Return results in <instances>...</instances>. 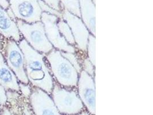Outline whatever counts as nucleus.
<instances>
[{"mask_svg":"<svg viewBox=\"0 0 153 115\" xmlns=\"http://www.w3.org/2000/svg\"><path fill=\"white\" fill-rule=\"evenodd\" d=\"M18 44L24 55L25 70L29 82L51 94L54 81L45 62V56L34 50L24 39Z\"/></svg>","mask_w":153,"mask_h":115,"instance_id":"1","label":"nucleus"},{"mask_svg":"<svg viewBox=\"0 0 153 115\" xmlns=\"http://www.w3.org/2000/svg\"><path fill=\"white\" fill-rule=\"evenodd\" d=\"M45 58L57 83L63 87L72 89L77 85L79 73L70 62L63 57L60 51L53 49Z\"/></svg>","mask_w":153,"mask_h":115,"instance_id":"2","label":"nucleus"},{"mask_svg":"<svg viewBox=\"0 0 153 115\" xmlns=\"http://www.w3.org/2000/svg\"><path fill=\"white\" fill-rule=\"evenodd\" d=\"M16 23L21 36L34 50L42 54H47L53 49L46 36L44 24L41 21L29 24L17 20Z\"/></svg>","mask_w":153,"mask_h":115,"instance_id":"3","label":"nucleus"},{"mask_svg":"<svg viewBox=\"0 0 153 115\" xmlns=\"http://www.w3.org/2000/svg\"><path fill=\"white\" fill-rule=\"evenodd\" d=\"M51 94L52 100L62 115H76L84 110V105L74 89L63 87L54 82Z\"/></svg>","mask_w":153,"mask_h":115,"instance_id":"4","label":"nucleus"},{"mask_svg":"<svg viewBox=\"0 0 153 115\" xmlns=\"http://www.w3.org/2000/svg\"><path fill=\"white\" fill-rule=\"evenodd\" d=\"M7 66L14 72L19 82L29 84L25 70L24 55L17 42L4 38L3 48L1 51Z\"/></svg>","mask_w":153,"mask_h":115,"instance_id":"5","label":"nucleus"},{"mask_svg":"<svg viewBox=\"0 0 153 115\" xmlns=\"http://www.w3.org/2000/svg\"><path fill=\"white\" fill-rule=\"evenodd\" d=\"M59 19L60 18L55 15L42 12L41 22L44 24L46 36L49 42L56 50L75 54V47L68 44L59 32L57 26Z\"/></svg>","mask_w":153,"mask_h":115,"instance_id":"6","label":"nucleus"},{"mask_svg":"<svg viewBox=\"0 0 153 115\" xmlns=\"http://www.w3.org/2000/svg\"><path fill=\"white\" fill-rule=\"evenodd\" d=\"M17 20L29 24L41 21L42 10L38 0H8Z\"/></svg>","mask_w":153,"mask_h":115,"instance_id":"7","label":"nucleus"},{"mask_svg":"<svg viewBox=\"0 0 153 115\" xmlns=\"http://www.w3.org/2000/svg\"><path fill=\"white\" fill-rule=\"evenodd\" d=\"M78 78V94L84 107L91 115H95L96 89L93 77L82 70Z\"/></svg>","mask_w":153,"mask_h":115,"instance_id":"8","label":"nucleus"},{"mask_svg":"<svg viewBox=\"0 0 153 115\" xmlns=\"http://www.w3.org/2000/svg\"><path fill=\"white\" fill-rule=\"evenodd\" d=\"M29 101L35 115H62L48 93L32 86Z\"/></svg>","mask_w":153,"mask_h":115,"instance_id":"9","label":"nucleus"},{"mask_svg":"<svg viewBox=\"0 0 153 115\" xmlns=\"http://www.w3.org/2000/svg\"><path fill=\"white\" fill-rule=\"evenodd\" d=\"M62 19L69 25L77 49L86 53L90 34L81 18L64 9L62 12Z\"/></svg>","mask_w":153,"mask_h":115,"instance_id":"10","label":"nucleus"},{"mask_svg":"<svg viewBox=\"0 0 153 115\" xmlns=\"http://www.w3.org/2000/svg\"><path fill=\"white\" fill-rule=\"evenodd\" d=\"M0 35L5 39H12L19 43L22 38L16 21L7 14V9L0 6Z\"/></svg>","mask_w":153,"mask_h":115,"instance_id":"11","label":"nucleus"},{"mask_svg":"<svg viewBox=\"0 0 153 115\" xmlns=\"http://www.w3.org/2000/svg\"><path fill=\"white\" fill-rule=\"evenodd\" d=\"M0 85L6 90L18 92L20 91L19 81L14 72L7 66L2 52L0 51Z\"/></svg>","mask_w":153,"mask_h":115,"instance_id":"12","label":"nucleus"},{"mask_svg":"<svg viewBox=\"0 0 153 115\" xmlns=\"http://www.w3.org/2000/svg\"><path fill=\"white\" fill-rule=\"evenodd\" d=\"M81 19L90 31L95 36V4L91 0H79Z\"/></svg>","mask_w":153,"mask_h":115,"instance_id":"13","label":"nucleus"},{"mask_svg":"<svg viewBox=\"0 0 153 115\" xmlns=\"http://www.w3.org/2000/svg\"><path fill=\"white\" fill-rule=\"evenodd\" d=\"M57 26L60 33L68 44L74 46L76 45L75 41L69 25L63 19H60L57 22Z\"/></svg>","mask_w":153,"mask_h":115,"instance_id":"14","label":"nucleus"},{"mask_svg":"<svg viewBox=\"0 0 153 115\" xmlns=\"http://www.w3.org/2000/svg\"><path fill=\"white\" fill-rule=\"evenodd\" d=\"M63 7L70 13L80 17L79 0H59Z\"/></svg>","mask_w":153,"mask_h":115,"instance_id":"15","label":"nucleus"},{"mask_svg":"<svg viewBox=\"0 0 153 115\" xmlns=\"http://www.w3.org/2000/svg\"><path fill=\"white\" fill-rule=\"evenodd\" d=\"M88 59L94 66H95V37L90 34L87 47Z\"/></svg>","mask_w":153,"mask_h":115,"instance_id":"16","label":"nucleus"},{"mask_svg":"<svg viewBox=\"0 0 153 115\" xmlns=\"http://www.w3.org/2000/svg\"><path fill=\"white\" fill-rule=\"evenodd\" d=\"M61 54L64 57L66 58L70 62L71 64L74 66V67L76 69V70L79 74L82 72V65L80 64V62L77 58L75 55V54L63 52V51H61Z\"/></svg>","mask_w":153,"mask_h":115,"instance_id":"17","label":"nucleus"},{"mask_svg":"<svg viewBox=\"0 0 153 115\" xmlns=\"http://www.w3.org/2000/svg\"><path fill=\"white\" fill-rule=\"evenodd\" d=\"M38 2L40 5V7L42 9V12H45L52 15H55L60 19H62V13H60L55 9L50 7L45 2H44L42 0H38Z\"/></svg>","mask_w":153,"mask_h":115,"instance_id":"18","label":"nucleus"},{"mask_svg":"<svg viewBox=\"0 0 153 115\" xmlns=\"http://www.w3.org/2000/svg\"><path fill=\"white\" fill-rule=\"evenodd\" d=\"M82 67L83 68V70L88 74L91 77H94L95 74V69L94 66L90 62L88 58H85L82 62Z\"/></svg>","mask_w":153,"mask_h":115,"instance_id":"19","label":"nucleus"},{"mask_svg":"<svg viewBox=\"0 0 153 115\" xmlns=\"http://www.w3.org/2000/svg\"><path fill=\"white\" fill-rule=\"evenodd\" d=\"M42 1L50 7L55 9L60 13H62L64 9V8L62 5V4L60 3L59 0H42Z\"/></svg>","mask_w":153,"mask_h":115,"instance_id":"20","label":"nucleus"},{"mask_svg":"<svg viewBox=\"0 0 153 115\" xmlns=\"http://www.w3.org/2000/svg\"><path fill=\"white\" fill-rule=\"evenodd\" d=\"M19 89L22 94L25 98H29L32 92V87L29 85V84H26L19 82Z\"/></svg>","mask_w":153,"mask_h":115,"instance_id":"21","label":"nucleus"},{"mask_svg":"<svg viewBox=\"0 0 153 115\" xmlns=\"http://www.w3.org/2000/svg\"><path fill=\"white\" fill-rule=\"evenodd\" d=\"M7 90L3 86L0 85V106H5L7 104Z\"/></svg>","mask_w":153,"mask_h":115,"instance_id":"22","label":"nucleus"},{"mask_svg":"<svg viewBox=\"0 0 153 115\" xmlns=\"http://www.w3.org/2000/svg\"><path fill=\"white\" fill-rule=\"evenodd\" d=\"M0 6L5 9H7L9 7V4L8 0H0Z\"/></svg>","mask_w":153,"mask_h":115,"instance_id":"23","label":"nucleus"},{"mask_svg":"<svg viewBox=\"0 0 153 115\" xmlns=\"http://www.w3.org/2000/svg\"><path fill=\"white\" fill-rule=\"evenodd\" d=\"M7 14L9 15V16L12 19H13L14 21H16V20H17V19H16V17H15V16H14L13 12H12V9H11L10 7H9L7 8Z\"/></svg>","mask_w":153,"mask_h":115,"instance_id":"24","label":"nucleus"},{"mask_svg":"<svg viewBox=\"0 0 153 115\" xmlns=\"http://www.w3.org/2000/svg\"><path fill=\"white\" fill-rule=\"evenodd\" d=\"M0 115H12L10 111L6 107H4L0 112Z\"/></svg>","mask_w":153,"mask_h":115,"instance_id":"25","label":"nucleus"},{"mask_svg":"<svg viewBox=\"0 0 153 115\" xmlns=\"http://www.w3.org/2000/svg\"><path fill=\"white\" fill-rule=\"evenodd\" d=\"M91 115L87 111H85V110H84L82 112L76 114V115Z\"/></svg>","mask_w":153,"mask_h":115,"instance_id":"26","label":"nucleus"},{"mask_svg":"<svg viewBox=\"0 0 153 115\" xmlns=\"http://www.w3.org/2000/svg\"><path fill=\"white\" fill-rule=\"evenodd\" d=\"M3 40L4 37L0 35V51H1L3 48Z\"/></svg>","mask_w":153,"mask_h":115,"instance_id":"27","label":"nucleus"},{"mask_svg":"<svg viewBox=\"0 0 153 115\" xmlns=\"http://www.w3.org/2000/svg\"><path fill=\"white\" fill-rule=\"evenodd\" d=\"M24 114H25V115H30V112H29V109H27V108H25V109H24Z\"/></svg>","mask_w":153,"mask_h":115,"instance_id":"28","label":"nucleus"},{"mask_svg":"<svg viewBox=\"0 0 153 115\" xmlns=\"http://www.w3.org/2000/svg\"><path fill=\"white\" fill-rule=\"evenodd\" d=\"M93 2H94V4H95V2H96V0H91Z\"/></svg>","mask_w":153,"mask_h":115,"instance_id":"29","label":"nucleus"},{"mask_svg":"<svg viewBox=\"0 0 153 115\" xmlns=\"http://www.w3.org/2000/svg\"><path fill=\"white\" fill-rule=\"evenodd\" d=\"M0 112H1V109H0Z\"/></svg>","mask_w":153,"mask_h":115,"instance_id":"30","label":"nucleus"}]
</instances>
